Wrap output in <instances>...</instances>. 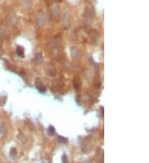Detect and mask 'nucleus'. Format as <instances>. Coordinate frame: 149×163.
Masks as SVG:
<instances>
[{"mask_svg": "<svg viewBox=\"0 0 149 163\" xmlns=\"http://www.w3.org/2000/svg\"><path fill=\"white\" fill-rule=\"evenodd\" d=\"M9 21H10V23L12 24V25L16 24L17 23V21H18V20H17V17H16V14L13 13V12H12L11 14L9 15Z\"/></svg>", "mask_w": 149, "mask_h": 163, "instance_id": "f8f14e48", "label": "nucleus"}, {"mask_svg": "<svg viewBox=\"0 0 149 163\" xmlns=\"http://www.w3.org/2000/svg\"><path fill=\"white\" fill-rule=\"evenodd\" d=\"M80 85H81V83H79L78 81H74V86L75 87L76 89H78L79 87H80Z\"/></svg>", "mask_w": 149, "mask_h": 163, "instance_id": "6ab92c4d", "label": "nucleus"}, {"mask_svg": "<svg viewBox=\"0 0 149 163\" xmlns=\"http://www.w3.org/2000/svg\"><path fill=\"white\" fill-rule=\"evenodd\" d=\"M51 17L53 18L54 20H56V21H59L60 19H61V17L59 7L54 6L51 10Z\"/></svg>", "mask_w": 149, "mask_h": 163, "instance_id": "7ed1b4c3", "label": "nucleus"}, {"mask_svg": "<svg viewBox=\"0 0 149 163\" xmlns=\"http://www.w3.org/2000/svg\"><path fill=\"white\" fill-rule=\"evenodd\" d=\"M56 73H57V72H56V69L54 68H50L47 69V74L49 76L54 77V76H56Z\"/></svg>", "mask_w": 149, "mask_h": 163, "instance_id": "4468645a", "label": "nucleus"}, {"mask_svg": "<svg viewBox=\"0 0 149 163\" xmlns=\"http://www.w3.org/2000/svg\"><path fill=\"white\" fill-rule=\"evenodd\" d=\"M9 155H10V157L12 159H15V157H17V150H16V148H12L10 152H9Z\"/></svg>", "mask_w": 149, "mask_h": 163, "instance_id": "ddd939ff", "label": "nucleus"}, {"mask_svg": "<svg viewBox=\"0 0 149 163\" xmlns=\"http://www.w3.org/2000/svg\"><path fill=\"white\" fill-rule=\"evenodd\" d=\"M16 53L18 54V57L20 58H24L25 56V52H24V49L22 46H18L16 49Z\"/></svg>", "mask_w": 149, "mask_h": 163, "instance_id": "1a4fd4ad", "label": "nucleus"}, {"mask_svg": "<svg viewBox=\"0 0 149 163\" xmlns=\"http://www.w3.org/2000/svg\"><path fill=\"white\" fill-rule=\"evenodd\" d=\"M36 21L39 27H44L45 26H46V23H47V18H46V15H45L44 12H42V11H40V12L36 14Z\"/></svg>", "mask_w": 149, "mask_h": 163, "instance_id": "f03ea898", "label": "nucleus"}, {"mask_svg": "<svg viewBox=\"0 0 149 163\" xmlns=\"http://www.w3.org/2000/svg\"><path fill=\"white\" fill-rule=\"evenodd\" d=\"M70 21H71L70 16H69V14L66 13L65 17H64V20H63V25H64V27H66V28L69 27V26H70Z\"/></svg>", "mask_w": 149, "mask_h": 163, "instance_id": "9b49d317", "label": "nucleus"}, {"mask_svg": "<svg viewBox=\"0 0 149 163\" xmlns=\"http://www.w3.org/2000/svg\"><path fill=\"white\" fill-rule=\"evenodd\" d=\"M47 133H48V134H49V135H51V136L54 135L55 133H56V129H55V128H54L53 126H49V128H48V129H47Z\"/></svg>", "mask_w": 149, "mask_h": 163, "instance_id": "2eb2a0df", "label": "nucleus"}, {"mask_svg": "<svg viewBox=\"0 0 149 163\" xmlns=\"http://www.w3.org/2000/svg\"><path fill=\"white\" fill-rule=\"evenodd\" d=\"M95 10L92 7H88L85 9V11L84 12V19L85 21L86 22L87 24H90L92 23L93 19H94V17H95Z\"/></svg>", "mask_w": 149, "mask_h": 163, "instance_id": "f257e3e1", "label": "nucleus"}, {"mask_svg": "<svg viewBox=\"0 0 149 163\" xmlns=\"http://www.w3.org/2000/svg\"><path fill=\"white\" fill-rule=\"evenodd\" d=\"M22 5L23 7V8L25 10H31V8H33V0H23L22 1Z\"/></svg>", "mask_w": 149, "mask_h": 163, "instance_id": "39448f33", "label": "nucleus"}, {"mask_svg": "<svg viewBox=\"0 0 149 163\" xmlns=\"http://www.w3.org/2000/svg\"><path fill=\"white\" fill-rule=\"evenodd\" d=\"M35 85H36V87L37 88L39 92H41V93H45V92H47V88H46V86L43 85V83L42 82L39 78L36 79V82H35Z\"/></svg>", "mask_w": 149, "mask_h": 163, "instance_id": "20e7f679", "label": "nucleus"}, {"mask_svg": "<svg viewBox=\"0 0 149 163\" xmlns=\"http://www.w3.org/2000/svg\"><path fill=\"white\" fill-rule=\"evenodd\" d=\"M71 57L74 59H79L81 58V52L77 48H71Z\"/></svg>", "mask_w": 149, "mask_h": 163, "instance_id": "423d86ee", "label": "nucleus"}, {"mask_svg": "<svg viewBox=\"0 0 149 163\" xmlns=\"http://www.w3.org/2000/svg\"><path fill=\"white\" fill-rule=\"evenodd\" d=\"M0 34L5 37V38H9V31L7 29V27L4 25H0Z\"/></svg>", "mask_w": 149, "mask_h": 163, "instance_id": "6e6552de", "label": "nucleus"}, {"mask_svg": "<svg viewBox=\"0 0 149 163\" xmlns=\"http://www.w3.org/2000/svg\"><path fill=\"white\" fill-rule=\"evenodd\" d=\"M83 163H92L91 161H84Z\"/></svg>", "mask_w": 149, "mask_h": 163, "instance_id": "412c9836", "label": "nucleus"}, {"mask_svg": "<svg viewBox=\"0 0 149 163\" xmlns=\"http://www.w3.org/2000/svg\"><path fill=\"white\" fill-rule=\"evenodd\" d=\"M6 102V97H3L2 96H0V106H3V104H5Z\"/></svg>", "mask_w": 149, "mask_h": 163, "instance_id": "a211bd4d", "label": "nucleus"}, {"mask_svg": "<svg viewBox=\"0 0 149 163\" xmlns=\"http://www.w3.org/2000/svg\"><path fill=\"white\" fill-rule=\"evenodd\" d=\"M58 141H59L60 143H66L67 142V139H66V138H63V137L59 136L58 137Z\"/></svg>", "mask_w": 149, "mask_h": 163, "instance_id": "f3484780", "label": "nucleus"}, {"mask_svg": "<svg viewBox=\"0 0 149 163\" xmlns=\"http://www.w3.org/2000/svg\"><path fill=\"white\" fill-rule=\"evenodd\" d=\"M55 1H56V2H57V3H61L62 0H55Z\"/></svg>", "mask_w": 149, "mask_h": 163, "instance_id": "4be33fe9", "label": "nucleus"}, {"mask_svg": "<svg viewBox=\"0 0 149 163\" xmlns=\"http://www.w3.org/2000/svg\"><path fill=\"white\" fill-rule=\"evenodd\" d=\"M7 133H8V128H7L6 125L5 124H3L0 126V133L3 137L6 136Z\"/></svg>", "mask_w": 149, "mask_h": 163, "instance_id": "9d476101", "label": "nucleus"}, {"mask_svg": "<svg viewBox=\"0 0 149 163\" xmlns=\"http://www.w3.org/2000/svg\"><path fill=\"white\" fill-rule=\"evenodd\" d=\"M61 163H69L68 157L66 154H63V156L61 157Z\"/></svg>", "mask_w": 149, "mask_h": 163, "instance_id": "dca6fc26", "label": "nucleus"}, {"mask_svg": "<svg viewBox=\"0 0 149 163\" xmlns=\"http://www.w3.org/2000/svg\"><path fill=\"white\" fill-rule=\"evenodd\" d=\"M34 63H35L36 64H37V65H40V64H42V63H43V57H42V53L36 54V55H35Z\"/></svg>", "mask_w": 149, "mask_h": 163, "instance_id": "0eeeda50", "label": "nucleus"}, {"mask_svg": "<svg viewBox=\"0 0 149 163\" xmlns=\"http://www.w3.org/2000/svg\"><path fill=\"white\" fill-rule=\"evenodd\" d=\"M3 40H2V39L0 38V49H1V48L3 47Z\"/></svg>", "mask_w": 149, "mask_h": 163, "instance_id": "aec40b11", "label": "nucleus"}]
</instances>
